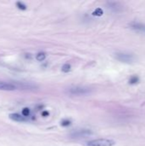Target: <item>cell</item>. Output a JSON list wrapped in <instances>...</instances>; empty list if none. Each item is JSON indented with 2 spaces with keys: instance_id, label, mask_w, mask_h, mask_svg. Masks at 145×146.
Segmentation results:
<instances>
[{
  "instance_id": "6da1fadb",
  "label": "cell",
  "mask_w": 145,
  "mask_h": 146,
  "mask_svg": "<svg viewBox=\"0 0 145 146\" xmlns=\"http://www.w3.org/2000/svg\"><path fill=\"white\" fill-rule=\"evenodd\" d=\"M68 92L70 95H74V96H85L88 95L91 92V90L88 87L85 86H73L68 88Z\"/></svg>"
},
{
  "instance_id": "8992f818",
  "label": "cell",
  "mask_w": 145,
  "mask_h": 146,
  "mask_svg": "<svg viewBox=\"0 0 145 146\" xmlns=\"http://www.w3.org/2000/svg\"><path fill=\"white\" fill-rule=\"evenodd\" d=\"M9 117V119H11L12 121H18V122H23V121H26V118H25L24 116H22L21 115L17 114V113L10 114Z\"/></svg>"
},
{
  "instance_id": "5b68a950",
  "label": "cell",
  "mask_w": 145,
  "mask_h": 146,
  "mask_svg": "<svg viewBox=\"0 0 145 146\" xmlns=\"http://www.w3.org/2000/svg\"><path fill=\"white\" fill-rule=\"evenodd\" d=\"M0 90L1 91H15L17 90L16 86L13 83L0 80Z\"/></svg>"
},
{
  "instance_id": "30bf717a",
  "label": "cell",
  "mask_w": 145,
  "mask_h": 146,
  "mask_svg": "<svg viewBox=\"0 0 145 146\" xmlns=\"http://www.w3.org/2000/svg\"><path fill=\"white\" fill-rule=\"evenodd\" d=\"M70 70H71V66H70V64H68V63H66V64H64V65L62 67V71L64 72V73H68Z\"/></svg>"
},
{
  "instance_id": "7c38bea8",
  "label": "cell",
  "mask_w": 145,
  "mask_h": 146,
  "mask_svg": "<svg viewBox=\"0 0 145 146\" xmlns=\"http://www.w3.org/2000/svg\"><path fill=\"white\" fill-rule=\"evenodd\" d=\"M132 28H134V29H138V30L144 29V26H143L142 24H140V23H138V22H133V23L132 24Z\"/></svg>"
},
{
  "instance_id": "7a4b0ae2",
  "label": "cell",
  "mask_w": 145,
  "mask_h": 146,
  "mask_svg": "<svg viewBox=\"0 0 145 146\" xmlns=\"http://www.w3.org/2000/svg\"><path fill=\"white\" fill-rule=\"evenodd\" d=\"M115 142L109 139H97L87 142V146H114Z\"/></svg>"
},
{
  "instance_id": "5bb4252c",
  "label": "cell",
  "mask_w": 145,
  "mask_h": 146,
  "mask_svg": "<svg viewBox=\"0 0 145 146\" xmlns=\"http://www.w3.org/2000/svg\"><path fill=\"white\" fill-rule=\"evenodd\" d=\"M138 80H139L138 77L136 76V75H134V76H132V77L130 78L129 82H130V84H136L137 82H138Z\"/></svg>"
},
{
  "instance_id": "9a60e30c",
  "label": "cell",
  "mask_w": 145,
  "mask_h": 146,
  "mask_svg": "<svg viewBox=\"0 0 145 146\" xmlns=\"http://www.w3.org/2000/svg\"><path fill=\"white\" fill-rule=\"evenodd\" d=\"M70 124H71V121L69 120H63L62 121V126H63V127H68Z\"/></svg>"
},
{
  "instance_id": "52a82bcc",
  "label": "cell",
  "mask_w": 145,
  "mask_h": 146,
  "mask_svg": "<svg viewBox=\"0 0 145 146\" xmlns=\"http://www.w3.org/2000/svg\"><path fill=\"white\" fill-rule=\"evenodd\" d=\"M108 5H109V8L110 9L114 10V11H117V10H120L121 9V5L118 3L110 2V3H108Z\"/></svg>"
},
{
  "instance_id": "8fae6325",
  "label": "cell",
  "mask_w": 145,
  "mask_h": 146,
  "mask_svg": "<svg viewBox=\"0 0 145 146\" xmlns=\"http://www.w3.org/2000/svg\"><path fill=\"white\" fill-rule=\"evenodd\" d=\"M16 7L19 9H21V10H25L26 9V5L25 3H23L22 2H17L16 3Z\"/></svg>"
},
{
  "instance_id": "9c48e42d",
  "label": "cell",
  "mask_w": 145,
  "mask_h": 146,
  "mask_svg": "<svg viewBox=\"0 0 145 146\" xmlns=\"http://www.w3.org/2000/svg\"><path fill=\"white\" fill-rule=\"evenodd\" d=\"M103 9H102L101 8L96 9L93 11V13H92V15H96V16H101V15H103Z\"/></svg>"
},
{
  "instance_id": "3957f363",
  "label": "cell",
  "mask_w": 145,
  "mask_h": 146,
  "mask_svg": "<svg viewBox=\"0 0 145 146\" xmlns=\"http://www.w3.org/2000/svg\"><path fill=\"white\" fill-rule=\"evenodd\" d=\"M115 56L118 61L125 63H132L135 60L134 56L127 52H117L115 54Z\"/></svg>"
},
{
  "instance_id": "4fadbf2b",
  "label": "cell",
  "mask_w": 145,
  "mask_h": 146,
  "mask_svg": "<svg viewBox=\"0 0 145 146\" xmlns=\"http://www.w3.org/2000/svg\"><path fill=\"white\" fill-rule=\"evenodd\" d=\"M21 115L24 116L25 118H26L27 116L30 115V110L28 108H24L21 111Z\"/></svg>"
},
{
  "instance_id": "277c9868",
  "label": "cell",
  "mask_w": 145,
  "mask_h": 146,
  "mask_svg": "<svg viewBox=\"0 0 145 146\" xmlns=\"http://www.w3.org/2000/svg\"><path fill=\"white\" fill-rule=\"evenodd\" d=\"M92 134V132L88 129H81V130H77L73 133H71L72 138H82V137H86L90 136Z\"/></svg>"
},
{
  "instance_id": "2e32d148",
  "label": "cell",
  "mask_w": 145,
  "mask_h": 146,
  "mask_svg": "<svg viewBox=\"0 0 145 146\" xmlns=\"http://www.w3.org/2000/svg\"><path fill=\"white\" fill-rule=\"evenodd\" d=\"M42 115H43V116H44V117H46V116H48V115H49V112H47V111H44V112H42Z\"/></svg>"
},
{
  "instance_id": "ba28073f",
  "label": "cell",
  "mask_w": 145,
  "mask_h": 146,
  "mask_svg": "<svg viewBox=\"0 0 145 146\" xmlns=\"http://www.w3.org/2000/svg\"><path fill=\"white\" fill-rule=\"evenodd\" d=\"M46 58V54L44 52H38L36 55V59L38 62H43Z\"/></svg>"
}]
</instances>
